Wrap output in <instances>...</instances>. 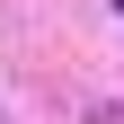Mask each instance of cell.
<instances>
[{"instance_id":"obj_1","label":"cell","mask_w":124,"mask_h":124,"mask_svg":"<svg viewBox=\"0 0 124 124\" xmlns=\"http://www.w3.org/2000/svg\"><path fill=\"white\" fill-rule=\"evenodd\" d=\"M115 9H124V0H115Z\"/></svg>"}]
</instances>
